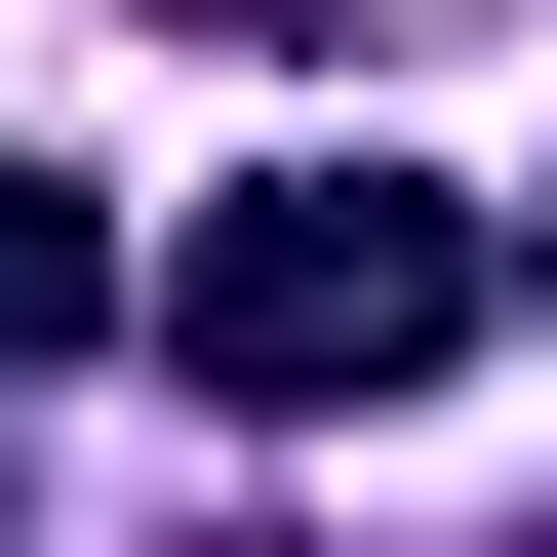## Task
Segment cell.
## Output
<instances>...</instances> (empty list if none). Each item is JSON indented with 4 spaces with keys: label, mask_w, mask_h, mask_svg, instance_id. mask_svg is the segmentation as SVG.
<instances>
[{
    "label": "cell",
    "mask_w": 557,
    "mask_h": 557,
    "mask_svg": "<svg viewBox=\"0 0 557 557\" xmlns=\"http://www.w3.org/2000/svg\"><path fill=\"white\" fill-rule=\"evenodd\" d=\"M160 359L239 398V438H359V398L478 359V199H398V160H239L199 278H160Z\"/></svg>",
    "instance_id": "obj_1"
},
{
    "label": "cell",
    "mask_w": 557,
    "mask_h": 557,
    "mask_svg": "<svg viewBox=\"0 0 557 557\" xmlns=\"http://www.w3.org/2000/svg\"><path fill=\"white\" fill-rule=\"evenodd\" d=\"M81 319H120V199H81V160H0V398L81 359Z\"/></svg>",
    "instance_id": "obj_2"
},
{
    "label": "cell",
    "mask_w": 557,
    "mask_h": 557,
    "mask_svg": "<svg viewBox=\"0 0 557 557\" xmlns=\"http://www.w3.org/2000/svg\"><path fill=\"white\" fill-rule=\"evenodd\" d=\"M160 40H239V81H319V40H438V0H160Z\"/></svg>",
    "instance_id": "obj_3"
},
{
    "label": "cell",
    "mask_w": 557,
    "mask_h": 557,
    "mask_svg": "<svg viewBox=\"0 0 557 557\" xmlns=\"http://www.w3.org/2000/svg\"><path fill=\"white\" fill-rule=\"evenodd\" d=\"M518 278H557V239H518Z\"/></svg>",
    "instance_id": "obj_4"
}]
</instances>
